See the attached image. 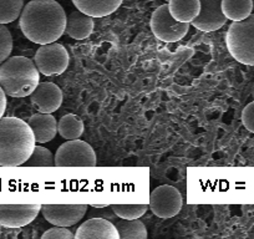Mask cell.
<instances>
[{
  "label": "cell",
  "mask_w": 254,
  "mask_h": 239,
  "mask_svg": "<svg viewBox=\"0 0 254 239\" xmlns=\"http://www.w3.org/2000/svg\"><path fill=\"white\" fill-rule=\"evenodd\" d=\"M66 14L55 0H31L19 16L21 33L31 43H55L65 33Z\"/></svg>",
  "instance_id": "6da1fadb"
},
{
  "label": "cell",
  "mask_w": 254,
  "mask_h": 239,
  "mask_svg": "<svg viewBox=\"0 0 254 239\" xmlns=\"http://www.w3.org/2000/svg\"><path fill=\"white\" fill-rule=\"evenodd\" d=\"M35 146V136L28 122L18 117L0 119V167L23 166Z\"/></svg>",
  "instance_id": "7a4b0ae2"
},
{
  "label": "cell",
  "mask_w": 254,
  "mask_h": 239,
  "mask_svg": "<svg viewBox=\"0 0 254 239\" xmlns=\"http://www.w3.org/2000/svg\"><path fill=\"white\" fill-rule=\"evenodd\" d=\"M40 82L35 62L25 56H9L0 64V86L6 96L26 97Z\"/></svg>",
  "instance_id": "3957f363"
},
{
  "label": "cell",
  "mask_w": 254,
  "mask_h": 239,
  "mask_svg": "<svg viewBox=\"0 0 254 239\" xmlns=\"http://www.w3.org/2000/svg\"><path fill=\"white\" fill-rule=\"evenodd\" d=\"M226 44L234 60L254 66V14L244 20L231 24L227 31Z\"/></svg>",
  "instance_id": "277c9868"
},
{
  "label": "cell",
  "mask_w": 254,
  "mask_h": 239,
  "mask_svg": "<svg viewBox=\"0 0 254 239\" xmlns=\"http://www.w3.org/2000/svg\"><path fill=\"white\" fill-rule=\"evenodd\" d=\"M55 167H95L96 153L85 141L69 140L58 148L55 153Z\"/></svg>",
  "instance_id": "5b68a950"
},
{
  "label": "cell",
  "mask_w": 254,
  "mask_h": 239,
  "mask_svg": "<svg viewBox=\"0 0 254 239\" xmlns=\"http://www.w3.org/2000/svg\"><path fill=\"white\" fill-rule=\"evenodd\" d=\"M151 30L163 43H177L187 35L190 24L176 20L170 13L167 4L158 6L151 16Z\"/></svg>",
  "instance_id": "8992f818"
},
{
  "label": "cell",
  "mask_w": 254,
  "mask_h": 239,
  "mask_svg": "<svg viewBox=\"0 0 254 239\" xmlns=\"http://www.w3.org/2000/svg\"><path fill=\"white\" fill-rule=\"evenodd\" d=\"M69 54L65 46L59 43L41 45L34 56V62L39 72L45 76L64 74L69 66Z\"/></svg>",
  "instance_id": "52a82bcc"
},
{
  "label": "cell",
  "mask_w": 254,
  "mask_h": 239,
  "mask_svg": "<svg viewBox=\"0 0 254 239\" xmlns=\"http://www.w3.org/2000/svg\"><path fill=\"white\" fill-rule=\"evenodd\" d=\"M182 194L176 187L162 184L156 187L150 196V209L155 216L167 219L177 216L182 209Z\"/></svg>",
  "instance_id": "ba28073f"
},
{
  "label": "cell",
  "mask_w": 254,
  "mask_h": 239,
  "mask_svg": "<svg viewBox=\"0 0 254 239\" xmlns=\"http://www.w3.org/2000/svg\"><path fill=\"white\" fill-rule=\"evenodd\" d=\"M87 207V204H43L41 213L53 226L71 227L84 218Z\"/></svg>",
  "instance_id": "9c48e42d"
},
{
  "label": "cell",
  "mask_w": 254,
  "mask_h": 239,
  "mask_svg": "<svg viewBox=\"0 0 254 239\" xmlns=\"http://www.w3.org/2000/svg\"><path fill=\"white\" fill-rule=\"evenodd\" d=\"M41 212V204H0V226L21 228L30 224Z\"/></svg>",
  "instance_id": "30bf717a"
},
{
  "label": "cell",
  "mask_w": 254,
  "mask_h": 239,
  "mask_svg": "<svg viewBox=\"0 0 254 239\" xmlns=\"http://www.w3.org/2000/svg\"><path fill=\"white\" fill-rule=\"evenodd\" d=\"M201 10L192 25L204 33L219 30L227 23L226 15L222 11V0H199Z\"/></svg>",
  "instance_id": "8fae6325"
},
{
  "label": "cell",
  "mask_w": 254,
  "mask_h": 239,
  "mask_svg": "<svg viewBox=\"0 0 254 239\" xmlns=\"http://www.w3.org/2000/svg\"><path fill=\"white\" fill-rule=\"evenodd\" d=\"M30 100L39 112L53 114L63 104V91L54 82H39L31 92Z\"/></svg>",
  "instance_id": "7c38bea8"
},
{
  "label": "cell",
  "mask_w": 254,
  "mask_h": 239,
  "mask_svg": "<svg viewBox=\"0 0 254 239\" xmlns=\"http://www.w3.org/2000/svg\"><path fill=\"white\" fill-rule=\"evenodd\" d=\"M76 239H120L116 227L107 219L92 218L84 222L75 233Z\"/></svg>",
  "instance_id": "4fadbf2b"
},
{
  "label": "cell",
  "mask_w": 254,
  "mask_h": 239,
  "mask_svg": "<svg viewBox=\"0 0 254 239\" xmlns=\"http://www.w3.org/2000/svg\"><path fill=\"white\" fill-rule=\"evenodd\" d=\"M29 126L33 130L36 143H48L58 133V121L51 114H35L29 119Z\"/></svg>",
  "instance_id": "5bb4252c"
},
{
  "label": "cell",
  "mask_w": 254,
  "mask_h": 239,
  "mask_svg": "<svg viewBox=\"0 0 254 239\" xmlns=\"http://www.w3.org/2000/svg\"><path fill=\"white\" fill-rule=\"evenodd\" d=\"M94 26L95 24L92 16L80 10H75L67 16L65 33L75 40H84L91 35Z\"/></svg>",
  "instance_id": "9a60e30c"
},
{
  "label": "cell",
  "mask_w": 254,
  "mask_h": 239,
  "mask_svg": "<svg viewBox=\"0 0 254 239\" xmlns=\"http://www.w3.org/2000/svg\"><path fill=\"white\" fill-rule=\"evenodd\" d=\"M122 1L124 0H72V4L77 10L92 18H104L115 13Z\"/></svg>",
  "instance_id": "2e32d148"
},
{
  "label": "cell",
  "mask_w": 254,
  "mask_h": 239,
  "mask_svg": "<svg viewBox=\"0 0 254 239\" xmlns=\"http://www.w3.org/2000/svg\"><path fill=\"white\" fill-rule=\"evenodd\" d=\"M168 9L176 20L181 23H192L201 10L199 0H168Z\"/></svg>",
  "instance_id": "e0dca14e"
},
{
  "label": "cell",
  "mask_w": 254,
  "mask_h": 239,
  "mask_svg": "<svg viewBox=\"0 0 254 239\" xmlns=\"http://www.w3.org/2000/svg\"><path fill=\"white\" fill-rule=\"evenodd\" d=\"M222 11L228 20H244L253 11V0H222Z\"/></svg>",
  "instance_id": "ac0fdd59"
},
{
  "label": "cell",
  "mask_w": 254,
  "mask_h": 239,
  "mask_svg": "<svg viewBox=\"0 0 254 239\" xmlns=\"http://www.w3.org/2000/svg\"><path fill=\"white\" fill-rule=\"evenodd\" d=\"M58 132L65 140H76L84 133V122L76 115L67 114L59 120Z\"/></svg>",
  "instance_id": "d6986e66"
},
{
  "label": "cell",
  "mask_w": 254,
  "mask_h": 239,
  "mask_svg": "<svg viewBox=\"0 0 254 239\" xmlns=\"http://www.w3.org/2000/svg\"><path fill=\"white\" fill-rule=\"evenodd\" d=\"M120 239H147L148 233L145 224L138 218L136 219H120L116 224Z\"/></svg>",
  "instance_id": "ffe728a7"
},
{
  "label": "cell",
  "mask_w": 254,
  "mask_h": 239,
  "mask_svg": "<svg viewBox=\"0 0 254 239\" xmlns=\"http://www.w3.org/2000/svg\"><path fill=\"white\" fill-rule=\"evenodd\" d=\"M24 0H0V24H10L20 16Z\"/></svg>",
  "instance_id": "44dd1931"
},
{
  "label": "cell",
  "mask_w": 254,
  "mask_h": 239,
  "mask_svg": "<svg viewBox=\"0 0 254 239\" xmlns=\"http://www.w3.org/2000/svg\"><path fill=\"white\" fill-rule=\"evenodd\" d=\"M23 166H26V167H54L55 161H54L53 153L48 148L43 147V146H35L31 156Z\"/></svg>",
  "instance_id": "7402d4cb"
},
{
  "label": "cell",
  "mask_w": 254,
  "mask_h": 239,
  "mask_svg": "<svg viewBox=\"0 0 254 239\" xmlns=\"http://www.w3.org/2000/svg\"><path fill=\"white\" fill-rule=\"evenodd\" d=\"M112 211L122 219H136L147 212V204H112Z\"/></svg>",
  "instance_id": "603a6c76"
},
{
  "label": "cell",
  "mask_w": 254,
  "mask_h": 239,
  "mask_svg": "<svg viewBox=\"0 0 254 239\" xmlns=\"http://www.w3.org/2000/svg\"><path fill=\"white\" fill-rule=\"evenodd\" d=\"M13 51V36L4 24H0V64H3Z\"/></svg>",
  "instance_id": "cb8c5ba5"
},
{
  "label": "cell",
  "mask_w": 254,
  "mask_h": 239,
  "mask_svg": "<svg viewBox=\"0 0 254 239\" xmlns=\"http://www.w3.org/2000/svg\"><path fill=\"white\" fill-rule=\"evenodd\" d=\"M41 238L43 239H74L75 234H72L71 231L67 229V227L54 226L53 228L44 232Z\"/></svg>",
  "instance_id": "d4e9b609"
},
{
  "label": "cell",
  "mask_w": 254,
  "mask_h": 239,
  "mask_svg": "<svg viewBox=\"0 0 254 239\" xmlns=\"http://www.w3.org/2000/svg\"><path fill=\"white\" fill-rule=\"evenodd\" d=\"M242 122L249 132L254 133V101L247 105L242 112Z\"/></svg>",
  "instance_id": "484cf974"
},
{
  "label": "cell",
  "mask_w": 254,
  "mask_h": 239,
  "mask_svg": "<svg viewBox=\"0 0 254 239\" xmlns=\"http://www.w3.org/2000/svg\"><path fill=\"white\" fill-rule=\"evenodd\" d=\"M6 110V94L0 86V119L4 116Z\"/></svg>",
  "instance_id": "4316f807"
},
{
  "label": "cell",
  "mask_w": 254,
  "mask_h": 239,
  "mask_svg": "<svg viewBox=\"0 0 254 239\" xmlns=\"http://www.w3.org/2000/svg\"><path fill=\"white\" fill-rule=\"evenodd\" d=\"M91 207H94V208H106V207H109V204H91Z\"/></svg>",
  "instance_id": "83f0119b"
},
{
  "label": "cell",
  "mask_w": 254,
  "mask_h": 239,
  "mask_svg": "<svg viewBox=\"0 0 254 239\" xmlns=\"http://www.w3.org/2000/svg\"><path fill=\"white\" fill-rule=\"evenodd\" d=\"M253 11H254V0H253Z\"/></svg>",
  "instance_id": "f1b7e54d"
},
{
  "label": "cell",
  "mask_w": 254,
  "mask_h": 239,
  "mask_svg": "<svg viewBox=\"0 0 254 239\" xmlns=\"http://www.w3.org/2000/svg\"><path fill=\"white\" fill-rule=\"evenodd\" d=\"M167 1H168V0H167Z\"/></svg>",
  "instance_id": "f546056e"
}]
</instances>
